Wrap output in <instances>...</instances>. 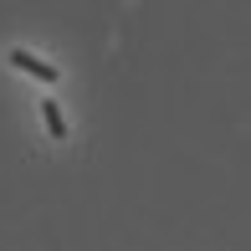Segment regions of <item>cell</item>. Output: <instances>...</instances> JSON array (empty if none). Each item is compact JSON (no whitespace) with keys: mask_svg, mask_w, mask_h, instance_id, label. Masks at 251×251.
<instances>
[{"mask_svg":"<svg viewBox=\"0 0 251 251\" xmlns=\"http://www.w3.org/2000/svg\"><path fill=\"white\" fill-rule=\"evenodd\" d=\"M41 118H47V133L62 144V139H67V113L56 108V98H41Z\"/></svg>","mask_w":251,"mask_h":251,"instance_id":"cell-2","label":"cell"},{"mask_svg":"<svg viewBox=\"0 0 251 251\" xmlns=\"http://www.w3.org/2000/svg\"><path fill=\"white\" fill-rule=\"evenodd\" d=\"M10 67H16V72H31L36 82H47V87H56V77H62L51 62H41V56H31V51H10Z\"/></svg>","mask_w":251,"mask_h":251,"instance_id":"cell-1","label":"cell"}]
</instances>
